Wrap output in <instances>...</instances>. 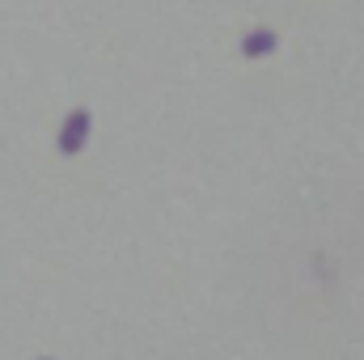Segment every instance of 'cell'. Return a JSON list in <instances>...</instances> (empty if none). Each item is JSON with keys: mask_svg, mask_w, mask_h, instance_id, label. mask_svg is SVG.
Segmentation results:
<instances>
[{"mask_svg": "<svg viewBox=\"0 0 364 360\" xmlns=\"http://www.w3.org/2000/svg\"><path fill=\"white\" fill-rule=\"evenodd\" d=\"M85 127H90V119H85V115H73V119H68V127H64L60 149H64V153H77V149L85 144Z\"/></svg>", "mask_w": 364, "mask_h": 360, "instance_id": "cell-1", "label": "cell"}]
</instances>
